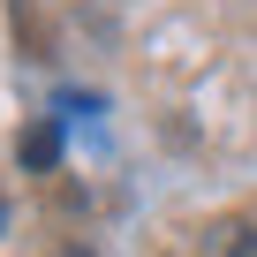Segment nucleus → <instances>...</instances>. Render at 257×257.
Returning <instances> with one entry per match:
<instances>
[{
	"label": "nucleus",
	"mask_w": 257,
	"mask_h": 257,
	"mask_svg": "<svg viewBox=\"0 0 257 257\" xmlns=\"http://www.w3.org/2000/svg\"><path fill=\"white\" fill-rule=\"evenodd\" d=\"M16 152H23V167H38V174H46V167L61 159V121H53V113H46V121H31Z\"/></svg>",
	"instance_id": "nucleus-1"
},
{
	"label": "nucleus",
	"mask_w": 257,
	"mask_h": 257,
	"mask_svg": "<svg viewBox=\"0 0 257 257\" xmlns=\"http://www.w3.org/2000/svg\"><path fill=\"white\" fill-rule=\"evenodd\" d=\"M234 257H257V234H242V242H234Z\"/></svg>",
	"instance_id": "nucleus-2"
},
{
	"label": "nucleus",
	"mask_w": 257,
	"mask_h": 257,
	"mask_svg": "<svg viewBox=\"0 0 257 257\" xmlns=\"http://www.w3.org/2000/svg\"><path fill=\"white\" fill-rule=\"evenodd\" d=\"M0 227H8V204H0Z\"/></svg>",
	"instance_id": "nucleus-3"
},
{
	"label": "nucleus",
	"mask_w": 257,
	"mask_h": 257,
	"mask_svg": "<svg viewBox=\"0 0 257 257\" xmlns=\"http://www.w3.org/2000/svg\"><path fill=\"white\" fill-rule=\"evenodd\" d=\"M61 257H83V249H61Z\"/></svg>",
	"instance_id": "nucleus-4"
}]
</instances>
